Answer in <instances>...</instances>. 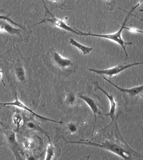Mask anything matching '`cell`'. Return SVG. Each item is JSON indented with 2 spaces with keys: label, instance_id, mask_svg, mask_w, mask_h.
Segmentation results:
<instances>
[{
  "label": "cell",
  "instance_id": "cell-1",
  "mask_svg": "<svg viewBox=\"0 0 143 160\" xmlns=\"http://www.w3.org/2000/svg\"><path fill=\"white\" fill-rule=\"evenodd\" d=\"M143 2V0H140L137 4L134 7L132 8L129 12H128V14L127 15L126 17L124 20V22L122 24V25L120 26V29L119 31L114 32L112 33L105 34H95L90 33V32H82V31H79L77 29L78 35L80 36H93V37H96L106 39L110 41H114V42H116L122 48L123 50H124V52H125V56L126 58L128 57L127 52L126 49L125 47V44L126 45H131L132 43V42H125L123 39L122 38V33L123 30L124 29V27L125 26V24H126L127 21L128 19L129 18V16L131 15L132 12L134 11V10L135 9L138 7Z\"/></svg>",
  "mask_w": 143,
  "mask_h": 160
},
{
  "label": "cell",
  "instance_id": "cell-2",
  "mask_svg": "<svg viewBox=\"0 0 143 160\" xmlns=\"http://www.w3.org/2000/svg\"><path fill=\"white\" fill-rule=\"evenodd\" d=\"M66 140V142L67 143L93 146V147L110 151L124 159L127 160L130 158V155L127 151L124 149L123 148L119 146L117 143L109 140H105L104 142H98V143L90 141H70L66 140Z\"/></svg>",
  "mask_w": 143,
  "mask_h": 160
},
{
  "label": "cell",
  "instance_id": "cell-3",
  "mask_svg": "<svg viewBox=\"0 0 143 160\" xmlns=\"http://www.w3.org/2000/svg\"><path fill=\"white\" fill-rule=\"evenodd\" d=\"M52 66L61 71L68 70L74 66V63L72 60L62 57L57 52L54 50L49 51L46 56Z\"/></svg>",
  "mask_w": 143,
  "mask_h": 160
},
{
  "label": "cell",
  "instance_id": "cell-4",
  "mask_svg": "<svg viewBox=\"0 0 143 160\" xmlns=\"http://www.w3.org/2000/svg\"><path fill=\"white\" fill-rule=\"evenodd\" d=\"M0 124L2 126V136L4 137L5 143L8 145L10 149L14 154L16 159H21L19 154L18 144L16 141V133L8 126L4 125L0 121Z\"/></svg>",
  "mask_w": 143,
  "mask_h": 160
},
{
  "label": "cell",
  "instance_id": "cell-5",
  "mask_svg": "<svg viewBox=\"0 0 143 160\" xmlns=\"http://www.w3.org/2000/svg\"><path fill=\"white\" fill-rule=\"evenodd\" d=\"M42 1L44 3V6H45V10H46V14L48 15L50 17H48L47 16H45V17L43 18L40 22L32 25V26L29 27V28H30L33 26H36V25L40 24L47 23L50 24L51 26H55V27L61 29L72 32V33L76 34L77 32L76 28H73L70 27L63 20L60 19L55 17V16L49 11L48 9L46 7L43 0H42Z\"/></svg>",
  "mask_w": 143,
  "mask_h": 160
},
{
  "label": "cell",
  "instance_id": "cell-6",
  "mask_svg": "<svg viewBox=\"0 0 143 160\" xmlns=\"http://www.w3.org/2000/svg\"><path fill=\"white\" fill-rule=\"evenodd\" d=\"M6 21L5 20H0V32L8 34L10 36L18 37L19 42L27 41L28 40L30 32L28 30L16 28Z\"/></svg>",
  "mask_w": 143,
  "mask_h": 160
},
{
  "label": "cell",
  "instance_id": "cell-7",
  "mask_svg": "<svg viewBox=\"0 0 143 160\" xmlns=\"http://www.w3.org/2000/svg\"><path fill=\"white\" fill-rule=\"evenodd\" d=\"M141 63H143V62H135V63L130 64L123 63L114 66V67L106 69L97 70L89 68L88 70L89 71L95 72L98 74L104 75V76H108V77H112L115 75H118V74L122 72L123 71L126 69Z\"/></svg>",
  "mask_w": 143,
  "mask_h": 160
},
{
  "label": "cell",
  "instance_id": "cell-8",
  "mask_svg": "<svg viewBox=\"0 0 143 160\" xmlns=\"http://www.w3.org/2000/svg\"><path fill=\"white\" fill-rule=\"evenodd\" d=\"M78 97L85 101L93 112V114L94 118H95L93 129L92 135H93L94 129H95L97 119V115L101 116L102 115L101 110L100 109L101 107H100L98 104L95 101V98L93 97H91L90 95L86 94H85L83 93H79L78 95Z\"/></svg>",
  "mask_w": 143,
  "mask_h": 160
},
{
  "label": "cell",
  "instance_id": "cell-9",
  "mask_svg": "<svg viewBox=\"0 0 143 160\" xmlns=\"http://www.w3.org/2000/svg\"><path fill=\"white\" fill-rule=\"evenodd\" d=\"M0 105H4V106H15V107L19 108L25 110V111H28V112H29L30 113L32 114L34 116H36L37 118H38L39 119L43 121H50V122H55V123H58L61 124L62 123V121H57L56 120H54L51 119L47 118L45 117V116H41L36 112H34L33 110L30 109L29 108L26 106L25 104H24L23 102H21L19 99L17 97V95L15 98V99L14 101H13L11 102H4V103H1L0 102Z\"/></svg>",
  "mask_w": 143,
  "mask_h": 160
},
{
  "label": "cell",
  "instance_id": "cell-10",
  "mask_svg": "<svg viewBox=\"0 0 143 160\" xmlns=\"http://www.w3.org/2000/svg\"><path fill=\"white\" fill-rule=\"evenodd\" d=\"M94 83H95V84L96 85L97 88L100 90V91H102V92L106 96L108 99H109V102H110V110H109V112H108V113L105 114V116H108L110 117L111 121H110V124H109L108 126H107L105 128H104V129H105L108 126H110V125L114 122L117 108L116 101V100H115V99L114 98V96H113L112 95L108 93L105 90L99 86L98 83L97 82H94Z\"/></svg>",
  "mask_w": 143,
  "mask_h": 160
},
{
  "label": "cell",
  "instance_id": "cell-11",
  "mask_svg": "<svg viewBox=\"0 0 143 160\" xmlns=\"http://www.w3.org/2000/svg\"><path fill=\"white\" fill-rule=\"evenodd\" d=\"M103 78L105 81H108L109 83L112 85L114 87H115V88L119 90L120 92L129 95L131 97H135V96H138V95L140 94V93L143 92V84L141 85V86H135V87L131 88H122L119 87V86L113 83L106 78L103 77Z\"/></svg>",
  "mask_w": 143,
  "mask_h": 160
},
{
  "label": "cell",
  "instance_id": "cell-12",
  "mask_svg": "<svg viewBox=\"0 0 143 160\" xmlns=\"http://www.w3.org/2000/svg\"><path fill=\"white\" fill-rule=\"evenodd\" d=\"M25 127L30 130L39 131L45 135L48 138L49 142H51L48 134L40 126L39 123L32 118H28L26 117L23 118Z\"/></svg>",
  "mask_w": 143,
  "mask_h": 160
},
{
  "label": "cell",
  "instance_id": "cell-13",
  "mask_svg": "<svg viewBox=\"0 0 143 160\" xmlns=\"http://www.w3.org/2000/svg\"><path fill=\"white\" fill-rule=\"evenodd\" d=\"M69 42L72 46L76 47L78 49L81 51L84 55L88 54L93 50V48H92L84 46V45L79 43L72 38H69Z\"/></svg>",
  "mask_w": 143,
  "mask_h": 160
},
{
  "label": "cell",
  "instance_id": "cell-14",
  "mask_svg": "<svg viewBox=\"0 0 143 160\" xmlns=\"http://www.w3.org/2000/svg\"><path fill=\"white\" fill-rule=\"evenodd\" d=\"M55 149L53 145L51 142H50L48 144L47 148L46 150V156H45V160H52L55 157Z\"/></svg>",
  "mask_w": 143,
  "mask_h": 160
},
{
  "label": "cell",
  "instance_id": "cell-15",
  "mask_svg": "<svg viewBox=\"0 0 143 160\" xmlns=\"http://www.w3.org/2000/svg\"><path fill=\"white\" fill-rule=\"evenodd\" d=\"M0 20H5V21H8L9 23L14 26H17L19 28L24 30H27V28L25 26H23L22 25L20 24L17 22H15L13 20L11 19L10 18L9 14L6 15H0Z\"/></svg>",
  "mask_w": 143,
  "mask_h": 160
},
{
  "label": "cell",
  "instance_id": "cell-16",
  "mask_svg": "<svg viewBox=\"0 0 143 160\" xmlns=\"http://www.w3.org/2000/svg\"><path fill=\"white\" fill-rule=\"evenodd\" d=\"M24 121L23 117L19 112H16L13 116V123L16 125V130L18 131L21 127V124L22 121Z\"/></svg>",
  "mask_w": 143,
  "mask_h": 160
},
{
  "label": "cell",
  "instance_id": "cell-17",
  "mask_svg": "<svg viewBox=\"0 0 143 160\" xmlns=\"http://www.w3.org/2000/svg\"><path fill=\"white\" fill-rule=\"evenodd\" d=\"M76 101V96L72 92H69L65 98V101L69 106H72L75 104Z\"/></svg>",
  "mask_w": 143,
  "mask_h": 160
},
{
  "label": "cell",
  "instance_id": "cell-18",
  "mask_svg": "<svg viewBox=\"0 0 143 160\" xmlns=\"http://www.w3.org/2000/svg\"><path fill=\"white\" fill-rule=\"evenodd\" d=\"M66 130L69 133L71 134H74L77 132L78 127L75 122H70L66 124Z\"/></svg>",
  "mask_w": 143,
  "mask_h": 160
},
{
  "label": "cell",
  "instance_id": "cell-19",
  "mask_svg": "<svg viewBox=\"0 0 143 160\" xmlns=\"http://www.w3.org/2000/svg\"><path fill=\"white\" fill-rule=\"evenodd\" d=\"M124 29L128 30L130 32H137V33H140L143 34V31L139 29L135 28L133 27H124Z\"/></svg>",
  "mask_w": 143,
  "mask_h": 160
},
{
  "label": "cell",
  "instance_id": "cell-20",
  "mask_svg": "<svg viewBox=\"0 0 143 160\" xmlns=\"http://www.w3.org/2000/svg\"><path fill=\"white\" fill-rule=\"evenodd\" d=\"M3 70H0V81H2V82H3V85H4L5 86H6L5 82H4V81L2 79V73H3Z\"/></svg>",
  "mask_w": 143,
  "mask_h": 160
},
{
  "label": "cell",
  "instance_id": "cell-21",
  "mask_svg": "<svg viewBox=\"0 0 143 160\" xmlns=\"http://www.w3.org/2000/svg\"><path fill=\"white\" fill-rule=\"evenodd\" d=\"M48 1H51V2H56V3H57V2H61V1H62V0H48Z\"/></svg>",
  "mask_w": 143,
  "mask_h": 160
},
{
  "label": "cell",
  "instance_id": "cell-22",
  "mask_svg": "<svg viewBox=\"0 0 143 160\" xmlns=\"http://www.w3.org/2000/svg\"><path fill=\"white\" fill-rule=\"evenodd\" d=\"M131 15H132L133 16H135V17H136V18H137L138 19H140V20H141V21H142L143 22V19H141V18H139V17H138V16H135V15H134L133 14H131Z\"/></svg>",
  "mask_w": 143,
  "mask_h": 160
},
{
  "label": "cell",
  "instance_id": "cell-23",
  "mask_svg": "<svg viewBox=\"0 0 143 160\" xmlns=\"http://www.w3.org/2000/svg\"><path fill=\"white\" fill-rule=\"evenodd\" d=\"M104 1L107 2H110L111 0H104Z\"/></svg>",
  "mask_w": 143,
  "mask_h": 160
},
{
  "label": "cell",
  "instance_id": "cell-24",
  "mask_svg": "<svg viewBox=\"0 0 143 160\" xmlns=\"http://www.w3.org/2000/svg\"><path fill=\"white\" fill-rule=\"evenodd\" d=\"M139 11H140V12H143V9H140L139 10Z\"/></svg>",
  "mask_w": 143,
  "mask_h": 160
}]
</instances>
